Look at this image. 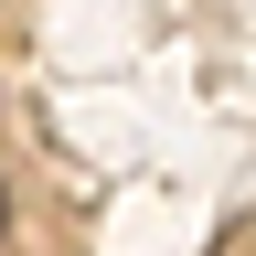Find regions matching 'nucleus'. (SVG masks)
<instances>
[{
  "label": "nucleus",
  "mask_w": 256,
  "mask_h": 256,
  "mask_svg": "<svg viewBox=\"0 0 256 256\" xmlns=\"http://www.w3.org/2000/svg\"><path fill=\"white\" fill-rule=\"evenodd\" d=\"M0 235H11V192H0Z\"/></svg>",
  "instance_id": "nucleus-1"
}]
</instances>
